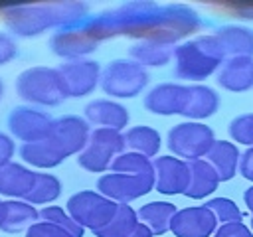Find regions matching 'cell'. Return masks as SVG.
I'll return each instance as SVG.
<instances>
[{
	"label": "cell",
	"instance_id": "obj_1",
	"mask_svg": "<svg viewBox=\"0 0 253 237\" xmlns=\"http://www.w3.org/2000/svg\"><path fill=\"white\" fill-rule=\"evenodd\" d=\"M87 18V6L81 2L32 4L4 10V26L20 38H36L49 28H63Z\"/></svg>",
	"mask_w": 253,
	"mask_h": 237
},
{
	"label": "cell",
	"instance_id": "obj_2",
	"mask_svg": "<svg viewBox=\"0 0 253 237\" xmlns=\"http://www.w3.org/2000/svg\"><path fill=\"white\" fill-rule=\"evenodd\" d=\"M174 75L184 81L200 83L213 75L225 61L213 34L198 36L174 47Z\"/></svg>",
	"mask_w": 253,
	"mask_h": 237
},
{
	"label": "cell",
	"instance_id": "obj_3",
	"mask_svg": "<svg viewBox=\"0 0 253 237\" xmlns=\"http://www.w3.org/2000/svg\"><path fill=\"white\" fill-rule=\"evenodd\" d=\"M14 87L16 95L30 105L57 107L67 99L57 69L47 65H34L20 71Z\"/></svg>",
	"mask_w": 253,
	"mask_h": 237
},
{
	"label": "cell",
	"instance_id": "obj_4",
	"mask_svg": "<svg viewBox=\"0 0 253 237\" xmlns=\"http://www.w3.org/2000/svg\"><path fill=\"white\" fill-rule=\"evenodd\" d=\"M148 71L128 57L113 59L101 69V89L111 99H132L148 85Z\"/></svg>",
	"mask_w": 253,
	"mask_h": 237
},
{
	"label": "cell",
	"instance_id": "obj_5",
	"mask_svg": "<svg viewBox=\"0 0 253 237\" xmlns=\"http://www.w3.org/2000/svg\"><path fill=\"white\" fill-rule=\"evenodd\" d=\"M213 142H215L213 130L208 124L196 122V120L178 122L166 134L168 150L172 152V156H176L184 162L204 158Z\"/></svg>",
	"mask_w": 253,
	"mask_h": 237
},
{
	"label": "cell",
	"instance_id": "obj_6",
	"mask_svg": "<svg viewBox=\"0 0 253 237\" xmlns=\"http://www.w3.org/2000/svg\"><path fill=\"white\" fill-rule=\"evenodd\" d=\"M123 152V132L111 128H93L87 138V144L77 154V164L91 174H103L111 168L113 160Z\"/></svg>",
	"mask_w": 253,
	"mask_h": 237
},
{
	"label": "cell",
	"instance_id": "obj_7",
	"mask_svg": "<svg viewBox=\"0 0 253 237\" xmlns=\"http://www.w3.org/2000/svg\"><path fill=\"white\" fill-rule=\"evenodd\" d=\"M117 205L119 203L107 199L97 190H81L67 198L65 211L83 229H89L91 233H95L113 219Z\"/></svg>",
	"mask_w": 253,
	"mask_h": 237
},
{
	"label": "cell",
	"instance_id": "obj_8",
	"mask_svg": "<svg viewBox=\"0 0 253 237\" xmlns=\"http://www.w3.org/2000/svg\"><path fill=\"white\" fill-rule=\"evenodd\" d=\"M200 26H202L200 16L192 8L180 6V4L162 6V8H158L154 26L146 40H156V41L174 45L178 40L196 32Z\"/></svg>",
	"mask_w": 253,
	"mask_h": 237
},
{
	"label": "cell",
	"instance_id": "obj_9",
	"mask_svg": "<svg viewBox=\"0 0 253 237\" xmlns=\"http://www.w3.org/2000/svg\"><path fill=\"white\" fill-rule=\"evenodd\" d=\"M99 41L91 34V30L85 24V18L59 28L51 38H49V51L57 57H63L65 61L73 59H87L89 53L97 49Z\"/></svg>",
	"mask_w": 253,
	"mask_h": 237
},
{
	"label": "cell",
	"instance_id": "obj_10",
	"mask_svg": "<svg viewBox=\"0 0 253 237\" xmlns=\"http://www.w3.org/2000/svg\"><path fill=\"white\" fill-rule=\"evenodd\" d=\"M51 122H53V118L49 113L28 107V105L14 107L6 117L10 136L20 140L22 144L47 138V134L51 130Z\"/></svg>",
	"mask_w": 253,
	"mask_h": 237
},
{
	"label": "cell",
	"instance_id": "obj_11",
	"mask_svg": "<svg viewBox=\"0 0 253 237\" xmlns=\"http://www.w3.org/2000/svg\"><path fill=\"white\" fill-rule=\"evenodd\" d=\"M97 192L115 203H130L154 190V178L130 176V174H101L95 184Z\"/></svg>",
	"mask_w": 253,
	"mask_h": 237
},
{
	"label": "cell",
	"instance_id": "obj_12",
	"mask_svg": "<svg viewBox=\"0 0 253 237\" xmlns=\"http://www.w3.org/2000/svg\"><path fill=\"white\" fill-rule=\"evenodd\" d=\"M55 69L59 73L65 97L81 99L97 89L103 67L95 59H73V61H63Z\"/></svg>",
	"mask_w": 253,
	"mask_h": 237
},
{
	"label": "cell",
	"instance_id": "obj_13",
	"mask_svg": "<svg viewBox=\"0 0 253 237\" xmlns=\"http://www.w3.org/2000/svg\"><path fill=\"white\" fill-rule=\"evenodd\" d=\"M89 134H91V130H89V124H87V120L83 117L63 115L59 118H53L47 138L67 158V156L79 154L83 150V146L87 144Z\"/></svg>",
	"mask_w": 253,
	"mask_h": 237
},
{
	"label": "cell",
	"instance_id": "obj_14",
	"mask_svg": "<svg viewBox=\"0 0 253 237\" xmlns=\"http://www.w3.org/2000/svg\"><path fill=\"white\" fill-rule=\"evenodd\" d=\"M154 190L162 196L184 194L188 186V164L176 156H156L152 160Z\"/></svg>",
	"mask_w": 253,
	"mask_h": 237
},
{
	"label": "cell",
	"instance_id": "obj_15",
	"mask_svg": "<svg viewBox=\"0 0 253 237\" xmlns=\"http://www.w3.org/2000/svg\"><path fill=\"white\" fill-rule=\"evenodd\" d=\"M217 229L213 213L206 205H188L176 211L170 231L176 237H211Z\"/></svg>",
	"mask_w": 253,
	"mask_h": 237
},
{
	"label": "cell",
	"instance_id": "obj_16",
	"mask_svg": "<svg viewBox=\"0 0 253 237\" xmlns=\"http://www.w3.org/2000/svg\"><path fill=\"white\" fill-rule=\"evenodd\" d=\"M184 97H186V85L182 83H158L154 85L146 95H144V109L152 115L158 117H172V115H180L182 113V105H184Z\"/></svg>",
	"mask_w": 253,
	"mask_h": 237
},
{
	"label": "cell",
	"instance_id": "obj_17",
	"mask_svg": "<svg viewBox=\"0 0 253 237\" xmlns=\"http://www.w3.org/2000/svg\"><path fill=\"white\" fill-rule=\"evenodd\" d=\"M83 117L87 124L95 128H111L121 132L128 124V109L115 99L89 101L83 109Z\"/></svg>",
	"mask_w": 253,
	"mask_h": 237
},
{
	"label": "cell",
	"instance_id": "obj_18",
	"mask_svg": "<svg viewBox=\"0 0 253 237\" xmlns=\"http://www.w3.org/2000/svg\"><path fill=\"white\" fill-rule=\"evenodd\" d=\"M217 109H219V95L215 89L202 83L186 85V97H184L180 117L202 122L204 118H210L211 115H215Z\"/></svg>",
	"mask_w": 253,
	"mask_h": 237
},
{
	"label": "cell",
	"instance_id": "obj_19",
	"mask_svg": "<svg viewBox=\"0 0 253 237\" xmlns=\"http://www.w3.org/2000/svg\"><path fill=\"white\" fill-rule=\"evenodd\" d=\"M217 85L231 93L253 89V57H229L217 69Z\"/></svg>",
	"mask_w": 253,
	"mask_h": 237
},
{
	"label": "cell",
	"instance_id": "obj_20",
	"mask_svg": "<svg viewBox=\"0 0 253 237\" xmlns=\"http://www.w3.org/2000/svg\"><path fill=\"white\" fill-rule=\"evenodd\" d=\"M225 59L229 57H253V30L245 26L227 24L213 34Z\"/></svg>",
	"mask_w": 253,
	"mask_h": 237
},
{
	"label": "cell",
	"instance_id": "obj_21",
	"mask_svg": "<svg viewBox=\"0 0 253 237\" xmlns=\"http://www.w3.org/2000/svg\"><path fill=\"white\" fill-rule=\"evenodd\" d=\"M40 211L24 199H0V231L20 233L28 231L38 221Z\"/></svg>",
	"mask_w": 253,
	"mask_h": 237
},
{
	"label": "cell",
	"instance_id": "obj_22",
	"mask_svg": "<svg viewBox=\"0 0 253 237\" xmlns=\"http://www.w3.org/2000/svg\"><path fill=\"white\" fill-rule=\"evenodd\" d=\"M36 170L20 162H10L0 166V196L6 199H24L34 184Z\"/></svg>",
	"mask_w": 253,
	"mask_h": 237
},
{
	"label": "cell",
	"instance_id": "obj_23",
	"mask_svg": "<svg viewBox=\"0 0 253 237\" xmlns=\"http://www.w3.org/2000/svg\"><path fill=\"white\" fill-rule=\"evenodd\" d=\"M239 158H241V152L237 144L229 140H215L208 150V154L204 156V160L213 168L219 182H229L235 178L239 168Z\"/></svg>",
	"mask_w": 253,
	"mask_h": 237
},
{
	"label": "cell",
	"instance_id": "obj_24",
	"mask_svg": "<svg viewBox=\"0 0 253 237\" xmlns=\"http://www.w3.org/2000/svg\"><path fill=\"white\" fill-rule=\"evenodd\" d=\"M186 164H188V186H186L182 196H186L190 199L210 198L219 186V180H217L213 168L204 158L190 160Z\"/></svg>",
	"mask_w": 253,
	"mask_h": 237
},
{
	"label": "cell",
	"instance_id": "obj_25",
	"mask_svg": "<svg viewBox=\"0 0 253 237\" xmlns=\"http://www.w3.org/2000/svg\"><path fill=\"white\" fill-rule=\"evenodd\" d=\"M178 207L172 201L154 199V201L140 205L136 209V217H138V223H142L154 237V235H164L166 231H170V223Z\"/></svg>",
	"mask_w": 253,
	"mask_h": 237
},
{
	"label": "cell",
	"instance_id": "obj_26",
	"mask_svg": "<svg viewBox=\"0 0 253 237\" xmlns=\"http://www.w3.org/2000/svg\"><path fill=\"white\" fill-rule=\"evenodd\" d=\"M123 142L125 152H134L144 158H156L162 146V136L156 128L148 124H136L123 132Z\"/></svg>",
	"mask_w": 253,
	"mask_h": 237
},
{
	"label": "cell",
	"instance_id": "obj_27",
	"mask_svg": "<svg viewBox=\"0 0 253 237\" xmlns=\"http://www.w3.org/2000/svg\"><path fill=\"white\" fill-rule=\"evenodd\" d=\"M174 57V45L156 40H138L128 47V59L146 67H164Z\"/></svg>",
	"mask_w": 253,
	"mask_h": 237
},
{
	"label": "cell",
	"instance_id": "obj_28",
	"mask_svg": "<svg viewBox=\"0 0 253 237\" xmlns=\"http://www.w3.org/2000/svg\"><path fill=\"white\" fill-rule=\"evenodd\" d=\"M18 154L26 162V166L40 168V170L55 168L65 160V156L59 152V148L49 138H43L38 142H26L18 148Z\"/></svg>",
	"mask_w": 253,
	"mask_h": 237
},
{
	"label": "cell",
	"instance_id": "obj_29",
	"mask_svg": "<svg viewBox=\"0 0 253 237\" xmlns=\"http://www.w3.org/2000/svg\"><path fill=\"white\" fill-rule=\"evenodd\" d=\"M61 180L55 174H45V172H36L34 176V184L30 188V192L26 194L24 201L32 203V205H45L55 201L61 196Z\"/></svg>",
	"mask_w": 253,
	"mask_h": 237
},
{
	"label": "cell",
	"instance_id": "obj_30",
	"mask_svg": "<svg viewBox=\"0 0 253 237\" xmlns=\"http://www.w3.org/2000/svg\"><path fill=\"white\" fill-rule=\"evenodd\" d=\"M136 225H138L136 209H132L128 203H119L113 219L93 235L95 237H126L128 233H132Z\"/></svg>",
	"mask_w": 253,
	"mask_h": 237
},
{
	"label": "cell",
	"instance_id": "obj_31",
	"mask_svg": "<svg viewBox=\"0 0 253 237\" xmlns=\"http://www.w3.org/2000/svg\"><path fill=\"white\" fill-rule=\"evenodd\" d=\"M111 172L117 174H130V176H142V178H154V170H152V160L144 158L140 154L134 152H123L119 154L111 168Z\"/></svg>",
	"mask_w": 253,
	"mask_h": 237
},
{
	"label": "cell",
	"instance_id": "obj_32",
	"mask_svg": "<svg viewBox=\"0 0 253 237\" xmlns=\"http://www.w3.org/2000/svg\"><path fill=\"white\" fill-rule=\"evenodd\" d=\"M215 217L217 225H225V223H235V221H243V213L237 207V203L229 198H210L204 203Z\"/></svg>",
	"mask_w": 253,
	"mask_h": 237
},
{
	"label": "cell",
	"instance_id": "obj_33",
	"mask_svg": "<svg viewBox=\"0 0 253 237\" xmlns=\"http://www.w3.org/2000/svg\"><path fill=\"white\" fill-rule=\"evenodd\" d=\"M38 219H42V221H51V223L59 225V227L65 229L71 237H83V231H85V229H83L79 223H75V221L71 219V215H69L63 207H59V205H45V207H42Z\"/></svg>",
	"mask_w": 253,
	"mask_h": 237
},
{
	"label": "cell",
	"instance_id": "obj_34",
	"mask_svg": "<svg viewBox=\"0 0 253 237\" xmlns=\"http://www.w3.org/2000/svg\"><path fill=\"white\" fill-rule=\"evenodd\" d=\"M227 132L233 142L253 146V113L237 115L235 118H231L227 124Z\"/></svg>",
	"mask_w": 253,
	"mask_h": 237
},
{
	"label": "cell",
	"instance_id": "obj_35",
	"mask_svg": "<svg viewBox=\"0 0 253 237\" xmlns=\"http://www.w3.org/2000/svg\"><path fill=\"white\" fill-rule=\"evenodd\" d=\"M26 237H71L65 229H61L59 225L51 223V221H42L38 219L28 231Z\"/></svg>",
	"mask_w": 253,
	"mask_h": 237
},
{
	"label": "cell",
	"instance_id": "obj_36",
	"mask_svg": "<svg viewBox=\"0 0 253 237\" xmlns=\"http://www.w3.org/2000/svg\"><path fill=\"white\" fill-rule=\"evenodd\" d=\"M16 55H18V43H16L14 36L0 30V67L10 63L12 59H16Z\"/></svg>",
	"mask_w": 253,
	"mask_h": 237
},
{
	"label": "cell",
	"instance_id": "obj_37",
	"mask_svg": "<svg viewBox=\"0 0 253 237\" xmlns=\"http://www.w3.org/2000/svg\"><path fill=\"white\" fill-rule=\"evenodd\" d=\"M211 237H253V233L243 221H235V223L217 225Z\"/></svg>",
	"mask_w": 253,
	"mask_h": 237
},
{
	"label": "cell",
	"instance_id": "obj_38",
	"mask_svg": "<svg viewBox=\"0 0 253 237\" xmlns=\"http://www.w3.org/2000/svg\"><path fill=\"white\" fill-rule=\"evenodd\" d=\"M14 154H16V142H14V138L8 132L0 130V166L10 164L12 158H14Z\"/></svg>",
	"mask_w": 253,
	"mask_h": 237
},
{
	"label": "cell",
	"instance_id": "obj_39",
	"mask_svg": "<svg viewBox=\"0 0 253 237\" xmlns=\"http://www.w3.org/2000/svg\"><path fill=\"white\" fill-rule=\"evenodd\" d=\"M237 174H241V178H245V180L253 182V146H249V148L241 154Z\"/></svg>",
	"mask_w": 253,
	"mask_h": 237
},
{
	"label": "cell",
	"instance_id": "obj_40",
	"mask_svg": "<svg viewBox=\"0 0 253 237\" xmlns=\"http://www.w3.org/2000/svg\"><path fill=\"white\" fill-rule=\"evenodd\" d=\"M126 237H152V233H150L142 223H138V225L132 229V233H128Z\"/></svg>",
	"mask_w": 253,
	"mask_h": 237
},
{
	"label": "cell",
	"instance_id": "obj_41",
	"mask_svg": "<svg viewBox=\"0 0 253 237\" xmlns=\"http://www.w3.org/2000/svg\"><path fill=\"white\" fill-rule=\"evenodd\" d=\"M243 203L247 205V209H249V213H251V217H253V186L243 192Z\"/></svg>",
	"mask_w": 253,
	"mask_h": 237
},
{
	"label": "cell",
	"instance_id": "obj_42",
	"mask_svg": "<svg viewBox=\"0 0 253 237\" xmlns=\"http://www.w3.org/2000/svg\"><path fill=\"white\" fill-rule=\"evenodd\" d=\"M4 97V81H2V77H0V99Z\"/></svg>",
	"mask_w": 253,
	"mask_h": 237
},
{
	"label": "cell",
	"instance_id": "obj_43",
	"mask_svg": "<svg viewBox=\"0 0 253 237\" xmlns=\"http://www.w3.org/2000/svg\"><path fill=\"white\" fill-rule=\"evenodd\" d=\"M249 229H251V233H253V217H251V221H249Z\"/></svg>",
	"mask_w": 253,
	"mask_h": 237
}]
</instances>
